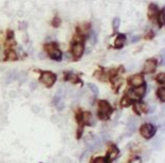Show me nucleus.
I'll return each instance as SVG.
<instances>
[{
    "mask_svg": "<svg viewBox=\"0 0 165 163\" xmlns=\"http://www.w3.org/2000/svg\"><path fill=\"white\" fill-rule=\"evenodd\" d=\"M113 113L110 105L107 100H101L98 103V116L101 120H107Z\"/></svg>",
    "mask_w": 165,
    "mask_h": 163,
    "instance_id": "1",
    "label": "nucleus"
},
{
    "mask_svg": "<svg viewBox=\"0 0 165 163\" xmlns=\"http://www.w3.org/2000/svg\"><path fill=\"white\" fill-rule=\"evenodd\" d=\"M39 80L45 86L52 87L55 84V82H56V75L54 74L53 72H49V71H45V72H43L41 73Z\"/></svg>",
    "mask_w": 165,
    "mask_h": 163,
    "instance_id": "2",
    "label": "nucleus"
},
{
    "mask_svg": "<svg viewBox=\"0 0 165 163\" xmlns=\"http://www.w3.org/2000/svg\"><path fill=\"white\" fill-rule=\"evenodd\" d=\"M45 49H46L49 57L52 60L60 61L62 59V52L56 44H51L46 45Z\"/></svg>",
    "mask_w": 165,
    "mask_h": 163,
    "instance_id": "3",
    "label": "nucleus"
},
{
    "mask_svg": "<svg viewBox=\"0 0 165 163\" xmlns=\"http://www.w3.org/2000/svg\"><path fill=\"white\" fill-rule=\"evenodd\" d=\"M146 89H147V86L145 84H143L139 87H136L134 89L129 92L126 97L130 100L133 99H140V98L144 97L146 93Z\"/></svg>",
    "mask_w": 165,
    "mask_h": 163,
    "instance_id": "4",
    "label": "nucleus"
},
{
    "mask_svg": "<svg viewBox=\"0 0 165 163\" xmlns=\"http://www.w3.org/2000/svg\"><path fill=\"white\" fill-rule=\"evenodd\" d=\"M156 127L153 124H150V123L143 124L140 127V133L146 139L151 138L156 133Z\"/></svg>",
    "mask_w": 165,
    "mask_h": 163,
    "instance_id": "5",
    "label": "nucleus"
},
{
    "mask_svg": "<svg viewBox=\"0 0 165 163\" xmlns=\"http://www.w3.org/2000/svg\"><path fill=\"white\" fill-rule=\"evenodd\" d=\"M84 44L81 42H77V43L74 44L72 47V53H73V57L77 60L81 58L84 53Z\"/></svg>",
    "mask_w": 165,
    "mask_h": 163,
    "instance_id": "6",
    "label": "nucleus"
},
{
    "mask_svg": "<svg viewBox=\"0 0 165 163\" xmlns=\"http://www.w3.org/2000/svg\"><path fill=\"white\" fill-rule=\"evenodd\" d=\"M157 67V62L154 59H149L146 61L145 64H144V68H143V72L146 74H149V73H152L154 72L156 69Z\"/></svg>",
    "mask_w": 165,
    "mask_h": 163,
    "instance_id": "7",
    "label": "nucleus"
},
{
    "mask_svg": "<svg viewBox=\"0 0 165 163\" xmlns=\"http://www.w3.org/2000/svg\"><path fill=\"white\" fill-rule=\"evenodd\" d=\"M131 84L134 87H139L144 84V78L142 75H134L131 78Z\"/></svg>",
    "mask_w": 165,
    "mask_h": 163,
    "instance_id": "8",
    "label": "nucleus"
},
{
    "mask_svg": "<svg viewBox=\"0 0 165 163\" xmlns=\"http://www.w3.org/2000/svg\"><path fill=\"white\" fill-rule=\"evenodd\" d=\"M126 36L123 35V34H119L118 36H117V38L115 39V45L116 48H121V47H123V45L126 42Z\"/></svg>",
    "mask_w": 165,
    "mask_h": 163,
    "instance_id": "9",
    "label": "nucleus"
},
{
    "mask_svg": "<svg viewBox=\"0 0 165 163\" xmlns=\"http://www.w3.org/2000/svg\"><path fill=\"white\" fill-rule=\"evenodd\" d=\"M159 13V8L156 4H150L148 7V17L150 19H153L156 14Z\"/></svg>",
    "mask_w": 165,
    "mask_h": 163,
    "instance_id": "10",
    "label": "nucleus"
},
{
    "mask_svg": "<svg viewBox=\"0 0 165 163\" xmlns=\"http://www.w3.org/2000/svg\"><path fill=\"white\" fill-rule=\"evenodd\" d=\"M158 24L160 25V27H163L165 23V13H164V9H163L162 11H160L158 13Z\"/></svg>",
    "mask_w": 165,
    "mask_h": 163,
    "instance_id": "11",
    "label": "nucleus"
},
{
    "mask_svg": "<svg viewBox=\"0 0 165 163\" xmlns=\"http://www.w3.org/2000/svg\"><path fill=\"white\" fill-rule=\"evenodd\" d=\"M81 118H82V122L86 124H90V122H92V116L89 112H85L84 114H82Z\"/></svg>",
    "mask_w": 165,
    "mask_h": 163,
    "instance_id": "12",
    "label": "nucleus"
},
{
    "mask_svg": "<svg viewBox=\"0 0 165 163\" xmlns=\"http://www.w3.org/2000/svg\"><path fill=\"white\" fill-rule=\"evenodd\" d=\"M110 158L109 155L107 157H98L92 161V163H109Z\"/></svg>",
    "mask_w": 165,
    "mask_h": 163,
    "instance_id": "13",
    "label": "nucleus"
},
{
    "mask_svg": "<svg viewBox=\"0 0 165 163\" xmlns=\"http://www.w3.org/2000/svg\"><path fill=\"white\" fill-rule=\"evenodd\" d=\"M157 96L158 98L161 100V102H164L165 101V89L164 87L160 88L157 91Z\"/></svg>",
    "mask_w": 165,
    "mask_h": 163,
    "instance_id": "14",
    "label": "nucleus"
},
{
    "mask_svg": "<svg viewBox=\"0 0 165 163\" xmlns=\"http://www.w3.org/2000/svg\"><path fill=\"white\" fill-rule=\"evenodd\" d=\"M87 86H88V88L90 89V90L94 94V95H98V92H99V90H98V88L94 84L89 83L87 84Z\"/></svg>",
    "mask_w": 165,
    "mask_h": 163,
    "instance_id": "15",
    "label": "nucleus"
},
{
    "mask_svg": "<svg viewBox=\"0 0 165 163\" xmlns=\"http://www.w3.org/2000/svg\"><path fill=\"white\" fill-rule=\"evenodd\" d=\"M120 26V20L118 18H115L113 20V28L115 31H117Z\"/></svg>",
    "mask_w": 165,
    "mask_h": 163,
    "instance_id": "16",
    "label": "nucleus"
},
{
    "mask_svg": "<svg viewBox=\"0 0 165 163\" xmlns=\"http://www.w3.org/2000/svg\"><path fill=\"white\" fill-rule=\"evenodd\" d=\"M156 80L160 84H164V81H165L164 73H160V74L158 75V76H157Z\"/></svg>",
    "mask_w": 165,
    "mask_h": 163,
    "instance_id": "17",
    "label": "nucleus"
},
{
    "mask_svg": "<svg viewBox=\"0 0 165 163\" xmlns=\"http://www.w3.org/2000/svg\"><path fill=\"white\" fill-rule=\"evenodd\" d=\"M8 58L10 59L11 60H16L17 55H16V54H15V52L14 51H11V52H9Z\"/></svg>",
    "mask_w": 165,
    "mask_h": 163,
    "instance_id": "18",
    "label": "nucleus"
},
{
    "mask_svg": "<svg viewBox=\"0 0 165 163\" xmlns=\"http://www.w3.org/2000/svg\"><path fill=\"white\" fill-rule=\"evenodd\" d=\"M96 42H97V35L94 32H93L91 36H90V43L92 44H94Z\"/></svg>",
    "mask_w": 165,
    "mask_h": 163,
    "instance_id": "19",
    "label": "nucleus"
},
{
    "mask_svg": "<svg viewBox=\"0 0 165 163\" xmlns=\"http://www.w3.org/2000/svg\"><path fill=\"white\" fill-rule=\"evenodd\" d=\"M61 24V20L56 17V18H54L53 21V27H58L59 25Z\"/></svg>",
    "mask_w": 165,
    "mask_h": 163,
    "instance_id": "20",
    "label": "nucleus"
},
{
    "mask_svg": "<svg viewBox=\"0 0 165 163\" xmlns=\"http://www.w3.org/2000/svg\"><path fill=\"white\" fill-rule=\"evenodd\" d=\"M139 39H140L139 36H134V37L132 38L131 42H132V43H136V42L139 41Z\"/></svg>",
    "mask_w": 165,
    "mask_h": 163,
    "instance_id": "21",
    "label": "nucleus"
}]
</instances>
